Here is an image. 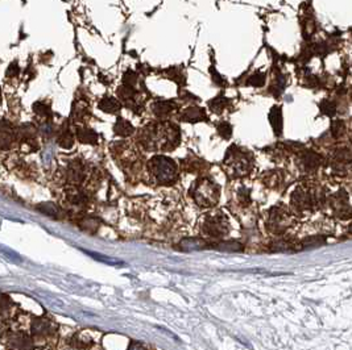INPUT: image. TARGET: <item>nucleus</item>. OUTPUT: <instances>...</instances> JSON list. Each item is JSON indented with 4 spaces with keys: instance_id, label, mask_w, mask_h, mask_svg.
<instances>
[{
    "instance_id": "1",
    "label": "nucleus",
    "mask_w": 352,
    "mask_h": 350,
    "mask_svg": "<svg viewBox=\"0 0 352 350\" xmlns=\"http://www.w3.org/2000/svg\"><path fill=\"white\" fill-rule=\"evenodd\" d=\"M139 141L148 150H170L180 144V129L170 123L149 125L141 131Z\"/></svg>"
},
{
    "instance_id": "2",
    "label": "nucleus",
    "mask_w": 352,
    "mask_h": 350,
    "mask_svg": "<svg viewBox=\"0 0 352 350\" xmlns=\"http://www.w3.org/2000/svg\"><path fill=\"white\" fill-rule=\"evenodd\" d=\"M148 167L157 183L171 184L177 181L178 170L173 159L165 156H156L150 159Z\"/></svg>"
},
{
    "instance_id": "3",
    "label": "nucleus",
    "mask_w": 352,
    "mask_h": 350,
    "mask_svg": "<svg viewBox=\"0 0 352 350\" xmlns=\"http://www.w3.org/2000/svg\"><path fill=\"white\" fill-rule=\"evenodd\" d=\"M192 196L196 203L201 207H213L219 200V186L207 178H201L192 187Z\"/></svg>"
},
{
    "instance_id": "4",
    "label": "nucleus",
    "mask_w": 352,
    "mask_h": 350,
    "mask_svg": "<svg viewBox=\"0 0 352 350\" xmlns=\"http://www.w3.org/2000/svg\"><path fill=\"white\" fill-rule=\"evenodd\" d=\"M224 163L230 167L235 177H242L252 170L253 157L248 150H243L234 145L227 150Z\"/></svg>"
},
{
    "instance_id": "5",
    "label": "nucleus",
    "mask_w": 352,
    "mask_h": 350,
    "mask_svg": "<svg viewBox=\"0 0 352 350\" xmlns=\"http://www.w3.org/2000/svg\"><path fill=\"white\" fill-rule=\"evenodd\" d=\"M323 202V194L319 188L298 187L293 192L292 203L298 209H313Z\"/></svg>"
},
{
    "instance_id": "6",
    "label": "nucleus",
    "mask_w": 352,
    "mask_h": 350,
    "mask_svg": "<svg viewBox=\"0 0 352 350\" xmlns=\"http://www.w3.org/2000/svg\"><path fill=\"white\" fill-rule=\"evenodd\" d=\"M202 232L209 237L222 238L228 233V220L223 213H210L203 220Z\"/></svg>"
},
{
    "instance_id": "7",
    "label": "nucleus",
    "mask_w": 352,
    "mask_h": 350,
    "mask_svg": "<svg viewBox=\"0 0 352 350\" xmlns=\"http://www.w3.org/2000/svg\"><path fill=\"white\" fill-rule=\"evenodd\" d=\"M330 207L336 217L341 220H348L352 217V207L348 202V194L340 190L330 198Z\"/></svg>"
},
{
    "instance_id": "8",
    "label": "nucleus",
    "mask_w": 352,
    "mask_h": 350,
    "mask_svg": "<svg viewBox=\"0 0 352 350\" xmlns=\"http://www.w3.org/2000/svg\"><path fill=\"white\" fill-rule=\"evenodd\" d=\"M288 213H285L280 208H272L269 213V220H268V228L273 233H282L289 226Z\"/></svg>"
},
{
    "instance_id": "9",
    "label": "nucleus",
    "mask_w": 352,
    "mask_h": 350,
    "mask_svg": "<svg viewBox=\"0 0 352 350\" xmlns=\"http://www.w3.org/2000/svg\"><path fill=\"white\" fill-rule=\"evenodd\" d=\"M332 167L338 173H344L347 169L352 167V152L348 149H338L335 150L332 157Z\"/></svg>"
},
{
    "instance_id": "10",
    "label": "nucleus",
    "mask_w": 352,
    "mask_h": 350,
    "mask_svg": "<svg viewBox=\"0 0 352 350\" xmlns=\"http://www.w3.org/2000/svg\"><path fill=\"white\" fill-rule=\"evenodd\" d=\"M16 138H18V131H15L8 121H0V149L11 148Z\"/></svg>"
},
{
    "instance_id": "11",
    "label": "nucleus",
    "mask_w": 352,
    "mask_h": 350,
    "mask_svg": "<svg viewBox=\"0 0 352 350\" xmlns=\"http://www.w3.org/2000/svg\"><path fill=\"white\" fill-rule=\"evenodd\" d=\"M299 162H301L302 169L310 173V171H314L320 165V156H318L317 153H314L313 150H305L299 157Z\"/></svg>"
},
{
    "instance_id": "12",
    "label": "nucleus",
    "mask_w": 352,
    "mask_h": 350,
    "mask_svg": "<svg viewBox=\"0 0 352 350\" xmlns=\"http://www.w3.org/2000/svg\"><path fill=\"white\" fill-rule=\"evenodd\" d=\"M53 333V324L47 318H37L32 322V334L39 338L50 336Z\"/></svg>"
},
{
    "instance_id": "13",
    "label": "nucleus",
    "mask_w": 352,
    "mask_h": 350,
    "mask_svg": "<svg viewBox=\"0 0 352 350\" xmlns=\"http://www.w3.org/2000/svg\"><path fill=\"white\" fill-rule=\"evenodd\" d=\"M68 178L71 184L82 183L85 179V166L79 161H71L68 169Z\"/></svg>"
},
{
    "instance_id": "14",
    "label": "nucleus",
    "mask_w": 352,
    "mask_h": 350,
    "mask_svg": "<svg viewBox=\"0 0 352 350\" xmlns=\"http://www.w3.org/2000/svg\"><path fill=\"white\" fill-rule=\"evenodd\" d=\"M181 120L192 121V123L203 121L206 120V113L200 107H190L181 113Z\"/></svg>"
},
{
    "instance_id": "15",
    "label": "nucleus",
    "mask_w": 352,
    "mask_h": 350,
    "mask_svg": "<svg viewBox=\"0 0 352 350\" xmlns=\"http://www.w3.org/2000/svg\"><path fill=\"white\" fill-rule=\"evenodd\" d=\"M269 123L274 131V135H282V112L281 107H273L269 112Z\"/></svg>"
},
{
    "instance_id": "16",
    "label": "nucleus",
    "mask_w": 352,
    "mask_h": 350,
    "mask_svg": "<svg viewBox=\"0 0 352 350\" xmlns=\"http://www.w3.org/2000/svg\"><path fill=\"white\" fill-rule=\"evenodd\" d=\"M182 250L192 251V250H201L207 246V242L203 238L200 237H186L180 242Z\"/></svg>"
},
{
    "instance_id": "17",
    "label": "nucleus",
    "mask_w": 352,
    "mask_h": 350,
    "mask_svg": "<svg viewBox=\"0 0 352 350\" xmlns=\"http://www.w3.org/2000/svg\"><path fill=\"white\" fill-rule=\"evenodd\" d=\"M77 138L83 144H91L95 145L98 142V135L95 133V131L90 129V128H79L77 131Z\"/></svg>"
},
{
    "instance_id": "18",
    "label": "nucleus",
    "mask_w": 352,
    "mask_h": 350,
    "mask_svg": "<svg viewBox=\"0 0 352 350\" xmlns=\"http://www.w3.org/2000/svg\"><path fill=\"white\" fill-rule=\"evenodd\" d=\"M174 102H157L153 104V112L157 117L167 116L175 108Z\"/></svg>"
},
{
    "instance_id": "19",
    "label": "nucleus",
    "mask_w": 352,
    "mask_h": 350,
    "mask_svg": "<svg viewBox=\"0 0 352 350\" xmlns=\"http://www.w3.org/2000/svg\"><path fill=\"white\" fill-rule=\"evenodd\" d=\"M99 108L103 112L107 113H116L120 111L121 104L119 100L114 99V98H103L99 102Z\"/></svg>"
},
{
    "instance_id": "20",
    "label": "nucleus",
    "mask_w": 352,
    "mask_h": 350,
    "mask_svg": "<svg viewBox=\"0 0 352 350\" xmlns=\"http://www.w3.org/2000/svg\"><path fill=\"white\" fill-rule=\"evenodd\" d=\"M66 199L73 205H81L86 202V196L78 187H70L66 191Z\"/></svg>"
},
{
    "instance_id": "21",
    "label": "nucleus",
    "mask_w": 352,
    "mask_h": 350,
    "mask_svg": "<svg viewBox=\"0 0 352 350\" xmlns=\"http://www.w3.org/2000/svg\"><path fill=\"white\" fill-rule=\"evenodd\" d=\"M115 133L117 136H121V137H127V136H131L133 133V127L129 121L124 120V119H117L116 124H115Z\"/></svg>"
},
{
    "instance_id": "22",
    "label": "nucleus",
    "mask_w": 352,
    "mask_h": 350,
    "mask_svg": "<svg viewBox=\"0 0 352 350\" xmlns=\"http://www.w3.org/2000/svg\"><path fill=\"white\" fill-rule=\"evenodd\" d=\"M214 246L218 250L231 251V253H240V251L244 250V246L240 242H236V241H222V242H218Z\"/></svg>"
},
{
    "instance_id": "23",
    "label": "nucleus",
    "mask_w": 352,
    "mask_h": 350,
    "mask_svg": "<svg viewBox=\"0 0 352 350\" xmlns=\"http://www.w3.org/2000/svg\"><path fill=\"white\" fill-rule=\"evenodd\" d=\"M58 144L64 149H70L74 144V136H73V133L68 127L61 129V133L58 136Z\"/></svg>"
},
{
    "instance_id": "24",
    "label": "nucleus",
    "mask_w": 352,
    "mask_h": 350,
    "mask_svg": "<svg viewBox=\"0 0 352 350\" xmlns=\"http://www.w3.org/2000/svg\"><path fill=\"white\" fill-rule=\"evenodd\" d=\"M10 345L14 347H29L31 345V339L28 337L23 334V333H12L10 336Z\"/></svg>"
},
{
    "instance_id": "25",
    "label": "nucleus",
    "mask_w": 352,
    "mask_h": 350,
    "mask_svg": "<svg viewBox=\"0 0 352 350\" xmlns=\"http://www.w3.org/2000/svg\"><path fill=\"white\" fill-rule=\"evenodd\" d=\"M36 131L35 125L32 124H24L22 127L19 128L18 131V137L22 140V141H25V140H33L36 137Z\"/></svg>"
},
{
    "instance_id": "26",
    "label": "nucleus",
    "mask_w": 352,
    "mask_h": 350,
    "mask_svg": "<svg viewBox=\"0 0 352 350\" xmlns=\"http://www.w3.org/2000/svg\"><path fill=\"white\" fill-rule=\"evenodd\" d=\"M33 111H35L36 115H39L40 117H44V119H50V116H52V111L44 103H35L33 104Z\"/></svg>"
},
{
    "instance_id": "27",
    "label": "nucleus",
    "mask_w": 352,
    "mask_h": 350,
    "mask_svg": "<svg viewBox=\"0 0 352 350\" xmlns=\"http://www.w3.org/2000/svg\"><path fill=\"white\" fill-rule=\"evenodd\" d=\"M319 108H320V112L323 113V115H327V116L332 117L336 113V106H335V103L330 102V100H323V102L319 104Z\"/></svg>"
},
{
    "instance_id": "28",
    "label": "nucleus",
    "mask_w": 352,
    "mask_h": 350,
    "mask_svg": "<svg viewBox=\"0 0 352 350\" xmlns=\"http://www.w3.org/2000/svg\"><path fill=\"white\" fill-rule=\"evenodd\" d=\"M344 121L343 120H334L331 123V135L334 136V138H339L344 133Z\"/></svg>"
},
{
    "instance_id": "29",
    "label": "nucleus",
    "mask_w": 352,
    "mask_h": 350,
    "mask_svg": "<svg viewBox=\"0 0 352 350\" xmlns=\"http://www.w3.org/2000/svg\"><path fill=\"white\" fill-rule=\"evenodd\" d=\"M37 208H39V211L45 213V215L50 216V217H57L58 216V208L53 203H44V204L39 205Z\"/></svg>"
},
{
    "instance_id": "30",
    "label": "nucleus",
    "mask_w": 352,
    "mask_h": 350,
    "mask_svg": "<svg viewBox=\"0 0 352 350\" xmlns=\"http://www.w3.org/2000/svg\"><path fill=\"white\" fill-rule=\"evenodd\" d=\"M86 253L89 255H91L94 259H98V261L103 262V263H107V265H123V262L121 261H117V259H111L108 258V257H106V255H100L98 254V253H93V251H87L86 250Z\"/></svg>"
},
{
    "instance_id": "31",
    "label": "nucleus",
    "mask_w": 352,
    "mask_h": 350,
    "mask_svg": "<svg viewBox=\"0 0 352 350\" xmlns=\"http://www.w3.org/2000/svg\"><path fill=\"white\" fill-rule=\"evenodd\" d=\"M209 106H210V108L214 112L221 113L224 110V107H226V99L222 98V96H218V98H215V99H213L209 103Z\"/></svg>"
},
{
    "instance_id": "32",
    "label": "nucleus",
    "mask_w": 352,
    "mask_h": 350,
    "mask_svg": "<svg viewBox=\"0 0 352 350\" xmlns=\"http://www.w3.org/2000/svg\"><path fill=\"white\" fill-rule=\"evenodd\" d=\"M217 129H218V133H219V135H221L223 138H226V140H228V138L231 137L232 127L230 123H226V121H223V123H221V124H218Z\"/></svg>"
},
{
    "instance_id": "33",
    "label": "nucleus",
    "mask_w": 352,
    "mask_h": 350,
    "mask_svg": "<svg viewBox=\"0 0 352 350\" xmlns=\"http://www.w3.org/2000/svg\"><path fill=\"white\" fill-rule=\"evenodd\" d=\"M324 244V237H310L303 240L302 245L305 248H318Z\"/></svg>"
},
{
    "instance_id": "34",
    "label": "nucleus",
    "mask_w": 352,
    "mask_h": 350,
    "mask_svg": "<svg viewBox=\"0 0 352 350\" xmlns=\"http://www.w3.org/2000/svg\"><path fill=\"white\" fill-rule=\"evenodd\" d=\"M248 85L251 86H255V87H261V86H264V83H265V75L264 74H255L253 77H251L249 78V81L247 82Z\"/></svg>"
},
{
    "instance_id": "35",
    "label": "nucleus",
    "mask_w": 352,
    "mask_h": 350,
    "mask_svg": "<svg viewBox=\"0 0 352 350\" xmlns=\"http://www.w3.org/2000/svg\"><path fill=\"white\" fill-rule=\"evenodd\" d=\"M10 308H11V301H10V299H8L7 296L0 294V315L7 313V312L10 311Z\"/></svg>"
},
{
    "instance_id": "36",
    "label": "nucleus",
    "mask_w": 352,
    "mask_h": 350,
    "mask_svg": "<svg viewBox=\"0 0 352 350\" xmlns=\"http://www.w3.org/2000/svg\"><path fill=\"white\" fill-rule=\"evenodd\" d=\"M272 250L274 251H290L292 248H290V244L289 242H284V241H278V242H274L272 245Z\"/></svg>"
},
{
    "instance_id": "37",
    "label": "nucleus",
    "mask_w": 352,
    "mask_h": 350,
    "mask_svg": "<svg viewBox=\"0 0 352 350\" xmlns=\"http://www.w3.org/2000/svg\"><path fill=\"white\" fill-rule=\"evenodd\" d=\"M96 220L95 219H86L82 221V225H83V229L89 230V228H91V232H95L96 228H98V225H96Z\"/></svg>"
},
{
    "instance_id": "38",
    "label": "nucleus",
    "mask_w": 352,
    "mask_h": 350,
    "mask_svg": "<svg viewBox=\"0 0 352 350\" xmlns=\"http://www.w3.org/2000/svg\"><path fill=\"white\" fill-rule=\"evenodd\" d=\"M19 73V66L16 62H14V64L10 65V68H8L7 70V77H15V75H18Z\"/></svg>"
},
{
    "instance_id": "39",
    "label": "nucleus",
    "mask_w": 352,
    "mask_h": 350,
    "mask_svg": "<svg viewBox=\"0 0 352 350\" xmlns=\"http://www.w3.org/2000/svg\"><path fill=\"white\" fill-rule=\"evenodd\" d=\"M3 330H4V325H3V322L0 321V337H2V334H3Z\"/></svg>"
},
{
    "instance_id": "40",
    "label": "nucleus",
    "mask_w": 352,
    "mask_h": 350,
    "mask_svg": "<svg viewBox=\"0 0 352 350\" xmlns=\"http://www.w3.org/2000/svg\"><path fill=\"white\" fill-rule=\"evenodd\" d=\"M0 106H2V90H0Z\"/></svg>"
},
{
    "instance_id": "41",
    "label": "nucleus",
    "mask_w": 352,
    "mask_h": 350,
    "mask_svg": "<svg viewBox=\"0 0 352 350\" xmlns=\"http://www.w3.org/2000/svg\"><path fill=\"white\" fill-rule=\"evenodd\" d=\"M348 230H349V232H351V233H352V224H351V225H349V228H348Z\"/></svg>"
}]
</instances>
